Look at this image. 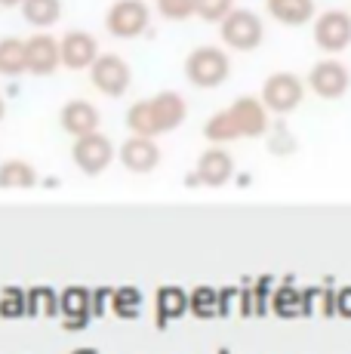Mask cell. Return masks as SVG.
Listing matches in <instances>:
<instances>
[{
	"label": "cell",
	"instance_id": "10",
	"mask_svg": "<svg viewBox=\"0 0 351 354\" xmlns=\"http://www.w3.org/2000/svg\"><path fill=\"white\" fill-rule=\"evenodd\" d=\"M25 59H28V74L35 77H46L53 74L59 65H62V56H59V40L53 34H35V37L25 40Z\"/></svg>",
	"mask_w": 351,
	"mask_h": 354
},
{
	"label": "cell",
	"instance_id": "6",
	"mask_svg": "<svg viewBox=\"0 0 351 354\" xmlns=\"http://www.w3.org/2000/svg\"><path fill=\"white\" fill-rule=\"evenodd\" d=\"M90 80H93V86H96L102 96L117 99V96H124L126 86H130L133 71L120 56H114V53H102V56H96V62L90 65Z\"/></svg>",
	"mask_w": 351,
	"mask_h": 354
},
{
	"label": "cell",
	"instance_id": "16",
	"mask_svg": "<svg viewBox=\"0 0 351 354\" xmlns=\"http://www.w3.org/2000/svg\"><path fill=\"white\" fill-rule=\"evenodd\" d=\"M151 105H154V114H158L160 129H164V133H173V129L182 127L185 124V118H188V105H185V99H182L179 93H170V90L158 93V96L151 99Z\"/></svg>",
	"mask_w": 351,
	"mask_h": 354
},
{
	"label": "cell",
	"instance_id": "4",
	"mask_svg": "<svg viewBox=\"0 0 351 354\" xmlns=\"http://www.w3.org/2000/svg\"><path fill=\"white\" fill-rule=\"evenodd\" d=\"M305 99V84H302L296 74L278 71L262 84V105L274 114H290L302 105Z\"/></svg>",
	"mask_w": 351,
	"mask_h": 354
},
{
	"label": "cell",
	"instance_id": "22",
	"mask_svg": "<svg viewBox=\"0 0 351 354\" xmlns=\"http://www.w3.org/2000/svg\"><path fill=\"white\" fill-rule=\"evenodd\" d=\"M234 10V0H194V16L204 22H222Z\"/></svg>",
	"mask_w": 351,
	"mask_h": 354
},
{
	"label": "cell",
	"instance_id": "14",
	"mask_svg": "<svg viewBox=\"0 0 351 354\" xmlns=\"http://www.w3.org/2000/svg\"><path fill=\"white\" fill-rule=\"evenodd\" d=\"M234 173V158L225 148H210V151L200 154L198 169H194V182H204V185H225Z\"/></svg>",
	"mask_w": 351,
	"mask_h": 354
},
{
	"label": "cell",
	"instance_id": "21",
	"mask_svg": "<svg viewBox=\"0 0 351 354\" xmlns=\"http://www.w3.org/2000/svg\"><path fill=\"white\" fill-rule=\"evenodd\" d=\"M204 136L210 142H234V139H240V129L238 124H234V118H231V111H216L210 120H207V127H204Z\"/></svg>",
	"mask_w": 351,
	"mask_h": 354
},
{
	"label": "cell",
	"instance_id": "1",
	"mask_svg": "<svg viewBox=\"0 0 351 354\" xmlns=\"http://www.w3.org/2000/svg\"><path fill=\"white\" fill-rule=\"evenodd\" d=\"M228 74H231V62H228V56L219 46H198L185 59V77L198 90L222 86L228 80Z\"/></svg>",
	"mask_w": 351,
	"mask_h": 354
},
{
	"label": "cell",
	"instance_id": "18",
	"mask_svg": "<svg viewBox=\"0 0 351 354\" xmlns=\"http://www.w3.org/2000/svg\"><path fill=\"white\" fill-rule=\"evenodd\" d=\"M22 19L35 28H53L62 19V0H22Z\"/></svg>",
	"mask_w": 351,
	"mask_h": 354
},
{
	"label": "cell",
	"instance_id": "15",
	"mask_svg": "<svg viewBox=\"0 0 351 354\" xmlns=\"http://www.w3.org/2000/svg\"><path fill=\"white\" fill-rule=\"evenodd\" d=\"M265 10L274 22L287 28H302L314 19V0H265Z\"/></svg>",
	"mask_w": 351,
	"mask_h": 354
},
{
	"label": "cell",
	"instance_id": "25",
	"mask_svg": "<svg viewBox=\"0 0 351 354\" xmlns=\"http://www.w3.org/2000/svg\"><path fill=\"white\" fill-rule=\"evenodd\" d=\"M3 111H6V108H3V99H0V120H3Z\"/></svg>",
	"mask_w": 351,
	"mask_h": 354
},
{
	"label": "cell",
	"instance_id": "2",
	"mask_svg": "<svg viewBox=\"0 0 351 354\" xmlns=\"http://www.w3.org/2000/svg\"><path fill=\"white\" fill-rule=\"evenodd\" d=\"M219 37H222V44L231 46V50L253 53L256 46L262 44V37H265V25H262V19L256 16V12L231 10L219 22Z\"/></svg>",
	"mask_w": 351,
	"mask_h": 354
},
{
	"label": "cell",
	"instance_id": "20",
	"mask_svg": "<svg viewBox=\"0 0 351 354\" xmlns=\"http://www.w3.org/2000/svg\"><path fill=\"white\" fill-rule=\"evenodd\" d=\"M28 71V59H25V40L6 37L0 40V74L6 77H19Z\"/></svg>",
	"mask_w": 351,
	"mask_h": 354
},
{
	"label": "cell",
	"instance_id": "8",
	"mask_svg": "<svg viewBox=\"0 0 351 354\" xmlns=\"http://www.w3.org/2000/svg\"><path fill=\"white\" fill-rule=\"evenodd\" d=\"M308 86H312V93H317V96L327 102L342 99L351 86V71L339 59H323V62H317L312 68V74H308Z\"/></svg>",
	"mask_w": 351,
	"mask_h": 354
},
{
	"label": "cell",
	"instance_id": "12",
	"mask_svg": "<svg viewBox=\"0 0 351 354\" xmlns=\"http://www.w3.org/2000/svg\"><path fill=\"white\" fill-rule=\"evenodd\" d=\"M59 124L68 136L74 139H80V136H90L99 129V111L93 102L86 99H71L62 105V111H59Z\"/></svg>",
	"mask_w": 351,
	"mask_h": 354
},
{
	"label": "cell",
	"instance_id": "13",
	"mask_svg": "<svg viewBox=\"0 0 351 354\" xmlns=\"http://www.w3.org/2000/svg\"><path fill=\"white\" fill-rule=\"evenodd\" d=\"M228 111H231V118H234V124H238L240 129V139H253V136H262L268 129V108L262 105V99H238V102H231L228 105Z\"/></svg>",
	"mask_w": 351,
	"mask_h": 354
},
{
	"label": "cell",
	"instance_id": "17",
	"mask_svg": "<svg viewBox=\"0 0 351 354\" xmlns=\"http://www.w3.org/2000/svg\"><path fill=\"white\" fill-rule=\"evenodd\" d=\"M126 129H130L133 136H148V139H158V136H164L158 114H154L151 99L133 102L130 111H126Z\"/></svg>",
	"mask_w": 351,
	"mask_h": 354
},
{
	"label": "cell",
	"instance_id": "3",
	"mask_svg": "<svg viewBox=\"0 0 351 354\" xmlns=\"http://www.w3.org/2000/svg\"><path fill=\"white\" fill-rule=\"evenodd\" d=\"M148 22H151V10H148L145 0H117V3H111V10L105 16L108 34L117 40H133L139 34H145Z\"/></svg>",
	"mask_w": 351,
	"mask_h": 354
},
{
	"label": "cell",
	"instance_id": "5",
	"mask_svg": "<svg viewBox=\"0 0 351 354\" xmlns=\"http://www.w3.org/2000/svg\"><path fill=\"white\" fill-rule=\"evenodd\" d=\"M71 160H74V167H77L80 173L99 176V173H105V169L111 167L114 145H111V139H108V136H102L96 129V133H90V136H80V139H74Z\"/></svg>",
	"mask_w": 351,
	"mask_h": 354
},
{
	"label": "cell",
	"instance_id": "23",
	"mask_svg": "<svg viewBox=\"0 0 351 354\" xmlns=\"http://www.w3.org/2000/svg\"><path fill=\"white\" fill-rule=\"evenodd\" d=\"M158 3V12L170 22H185V19L194 16V0H154Z\"/></svg>",
	"mask_w": 351,
	"mask_h": 354
},
{
	"label": "cell",
	"instance_id": "7",
	"mask_svg": "<svg viewBox=\"0 0 351 354\" xmlns=\"http://www.w3.org/2000/svg\"><path fill=\"white\" fill-rule=\"evenodd\" d=\"M314 44L323 53H342L351 46V12L345 10H327L314 19Z\"/></svg>",
	"mask_w": 351,
	"mask_h": 354
},
{
	"label": "cell",
	"instance_id": "19",
	"mask_svg": "<svg viewBox=\"0 0 351 354\" xmlns=\"http://www.w3.org/2000/svg\"><path fill=\"white\" fill-rule=\"evenodd\" d=\"M37 185V169L28 160H3L0 163V188H31Z\"/></svg>",
	"mask_w": 351,
	"mask_h": 354
},
{
	"label": "cell",
	"instance_id": "24",
	"mask_svg": "<svg viewBox=\"0 0 351 354\" xmlns=\"http://www.w3.org/2000/svg\"><path fill=\"white\" fill-rule=\"evenodd\" d=\"M22 0H0V6H19Z\"/></svg>",
	"mask_w": 351,
	"mask_h": 354
},
{
	"label": "cell",
	"instance_id": "9",
	"mask_svg": "<svg viewBox=\"0 0 351 354\" xmlns=\"http://www.w3.org/2000/svg\"><path fill=\"white\" fill-rule=\"evenodd\" d=\"M59 56H62V65L71 71H90V65L99 56V44L90 31H68L59 40Z\"/></svg>",
	"mask_w": 351,
	"mask_h": 354
},
{
	"label": "cell",
	"instance_id": "11",
	"mask_svg": "<svg viewBox=\"0 0 351 354\" xmlns=\"http://www.w3.org/2000/svg\"><path fill=\"white\" fill-rule=\"evenodd\" d=\"M117 158L130 173H151L160 163V148H158V142L148 139V136H130V139L120 145Z\"/></svg>",
	"mask_w": 351,
	"mask_h": 354
}]
</instances>
